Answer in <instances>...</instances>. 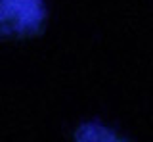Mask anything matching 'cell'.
<instances>
[{
  "instance_id": "cell-1",
  "label": "cell",
  "mask_w": 153,
  "mask_h": 142,
  "mask_svg": "<svg viewBox=\"0 0 153 142\" xmlns=\"http://www.w3.org/2000/svg\"><path fill=\"white\" fill-rule=\"evenodd\" d=\"M44 0H0V39L27 40L46 29Z\"/></svg>"
},
{
  "instance_id": "cell-2",
  "label": "cell",
  "mask_w": 153,
  "mask_h": 142,
  "mask_svg": "<svg viewBox=\"0 0 153 142\" xmlns=\"http://www.w3.org/2000/svg\"><path fill=\"white\" fill-rule=\"evenodd\" d=\"M75 138L76 140H82V142H111V140H121L115 131H111L109 127L102 125V123H94V121L82 123L80 127H76Z\"/></svg>"
}]
</instances>
